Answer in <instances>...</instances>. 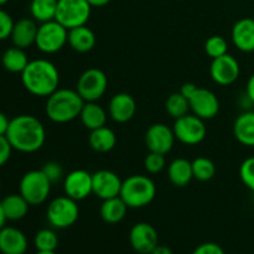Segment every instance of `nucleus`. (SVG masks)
Here are the masks:
<instances>
[{
    "instance_id": "obj_4",
    "label": "nucleus",
    "mask_w": 254,
    "mask_h": 254,
    "mask_svg": "<svg viewBox=\"0 0 254 254\" xmlns=\"http://www.w3.org/2000/svg\"><path fill=\"white\" fill-rule=\"evenodd\" d=\"M156 195V186L145 175H131L123 181L121 197L129 208H141L153 202Z\"/></svg>"
},
{
    "instance_id": "obj_34",
    "label": "nucleus",
    "mask_w": 254,
    "mask_h": 254,
    "mask_svg": "<svg viewBox=\"0 0 254 254\" xmlns=\"http://www.w3.org/2000/svg\"><path fill=\"white\" fill-rule=\"evenodd\" d=\"M166 160L165 155L159 153H153L149 151L148 155L144 159V168L150 174H159L165 169Z\"/></svg>"
},
{
    "instance_id": "obj_5",
    "label": "nucleus",
    "mask_w": 254,
    "mask_h": 254,
    "mask_svg": "<svg viewBox=\"0 0 254 254\" xmlns=\"http://www.w3.org/2000/svg\"><path fill=\"white\" fill-rule=\"evenodd\" d=\"M52 183L42 170H31L20 180V195L30 203L37 206L44 203L51 192Z\"/></svg>"
},
{
    "instance_id": "obj_19",
    "label": "nucleus",
    "mask_w": 254,
    "mask_h": 254,
    "mask_svg": "<svg viewBox=\"0 0 254 254\" xmlns=\"http://www.w3.org/2000/svg\"><path fill=\"white\" fill-rule=\"evenodd\" d=\"M27 251V238L15 227H4L0 231V253L25 254Z\"/></svg>"
},
{
    "instance_id": "obj_28",
    "label": "nucleus",
    "mask_w": 254,
    "mask_h": 254,
    "mask_svg": "<svg viewBox=\"0 0 254 254\" xmlns=\"http://www.w3.org/2000/svg\"><path fill=\"white\" fill-rule=\"evenodd\" d=\"M29 59L25 51L20 47H10L2 54L1 64L6 71L11 73H21L29 64Z\"/></svg>"
},
{
    "instance_id": "obj_21",
    "label": "nucleus",
    "mask_w": 254,
    "mask_h": 254,
    "mask_svg": "<svg viewBox=\"0 0 254 254\" xmlns=\"http://www.w3.org/2000/svg\"><path fill=\"white\" fill-rule=\"evenodd\" d=\"M68 45L72 50L81 54H86L96 46V34L86 25L73 27L68 30Z\"/></svg>"
},
{
    "instance_id": "obj_7",
    "label": "nucleus",
    "mask_w": 254,
    "mask_h": 254,
    "mask_svg": "<svg viewBox=\"0 0 254 254\" xmlns=\"http://www.w3.org/2000/svg\"><path fill=\"white\" fill-rule=\"evenodd\" d=\"M92 6L87 0H59L55 20L67 30L86 25Z\"/></svg>"
},
{
    "instance_id": "obj_8",
    "label": "nucleus",
    "mask_w": 254,
    "mask_h": 254,
    "mask_svg": "<svg viewBox=\"0 0 254 254\" xmlns=\"http://www.w3.org/2000/svg\"><path fill=\"white\" fill-rule=\"evenodd\" d=\"M79 208L77 201L68 196H61L50 202L47 207V220L50 225L59 230L68 228L77 222Z\"/></svg>"
},
{
    "instance_id": "obj_9",
    "label": "nucleus",
    "mask_w": 254,
    "mask_h": 254,
    "mask_svg": "<svg viewBox=\"0 0 254 254\" xmlns=\"http://www.w3.org/2000/svg\"><path fill=\"white\" fill-rule=\"evenodd\" d=\"M108 87V78L102 69L92 67L86 69L77 81L76 91L84 102H97L104 96Z\"/></svg>"
},
{
    "instance_id": "obj_3",
    "label": "nucleus",
    "mask_w": 254,
    "mask_h": 254,
    "mask_svg": "<svg viewBox=\"0 0 254 254\" xmlns=\"http://www.w3.org/2000/svg\"><path fill=\"white\" fill-rule=\"evenodd\" d=\"M83 104L84 101L76 89L59 88L47 97L45 112L50 121L64 124L79 117Z\"/></svg>"
},
{
    "instance_id": "obj_23",
    "label": "nucleus",
    "mask_w": 254,
    "mask_h": 254,
    "mask_svg": "<svg viewBox=\"0 0 254 254\" xmlns=\"http://www.w3.org/2000/svg\"><path fill=\"white\" fill-rule=\"evenodd\" d=\"M168 176L170 183L176 188H185L193 179L192 163L188 159L179 158L170 163L168 168Z\"/></svg>"
},
{
    "instance_id": "obj_17",
    "label": "nucleus",
    "mask_w": 254,
    "mask_h": 254,
    "mask_svg": "<svg viewBox=\"0 0 254 254\" xmlns=\"http://www.w3.org/2000/svg\"><path fill=\"white\" fill-rule=\"evenodd\" d=\"M136 112L135 99L128 93H117L109 101V117L117 123H127Z\"/></svg>"
},
{
    "instance_id": "obj_48",
    "label": "nucleus",
    "mask_w": 254,
    "mask_h": 254,
    "mask_svg": "<svg viewBox=\"0 0 254 254\" xmlns=\"http://www.w3.org/2000/svg\"><path fill=\"white\" fill-rule=\"evenodd\" d=\"M0 190H1V181H0Z\"/></svg>"
},
{
    "instance_id": "obj_15",
    "label": "nucleus",
    "mask_w": 254,
    "mask_h": 254,
    "mask_svg": "<svg viewBox=\"0 0 254 254\" xmlns=\"http://www.w3.org/2000/svg\"><path fill=\"white\" fill-rule=\"evenodd\" d=\"M190 109L195 116L203 119H212L220 112V101L212 91L198 87L193 96L189 99Z\"/></svg>"
},
{
    "instance_id": "obj_50",
    "label": "nucleus",
    "mask_w": 254,
    "mask_h": 254,
    "mask_svg": "<svg viewBox=\"0 0 254 254\" xmlns=\"http://www.w3.org/2000/svg\"><path fill=\"white\" fill-rule=\"evenodd\" d=\"M0 254H1V253H0Z\"/></svg>"
},
{
    "instance_id": "obj_16",
    "label": "nucleus",
    "mask_w": 254,
    "mask_h": 254,
    "mask_svg": "<svg viewBox=\"0 0 254 254\" xmlns=\"http://www.w3.org/2000/svg\"><path fill=\"white\" fill-rule=\"evenodd\" d=\"M122 184L121 178L111 170H99L92 175L93 193L103 201L121 195Z\"/></svg>"
},
{
    "instance_id": "obj_12",
    "label": "nucleus",
    "mask_w": 254,
    "mask_h": 254,
    "mask_svg": "<svg viewBox=\"0 0 254 254\" xmlns=\"http://www.w3.org/2000/svg\"><path fill=\"white\" fill-rule=\"evenodd\" d=\"M175 139L173 129L164 123L153 124L149 127L145 133V144L149 151L163 154V155L170 153Z\"/></svg>"
},
{
    "instance_id": "obj_18",
    "label": "nucleus",
    "mask_w": 254,
    "mask_h": 254,
    "mask_svg": "<svg viewBox=\"0 0 254 254\" xmlns=\"http://www.w3.org/2000/svg\"><path fill=\"white\" fill-rule=\"evenodd\" d=\"M233 45L242 52L254 51V19L243 17L238 20L231 32Z\"/></svg>"
},
{
    "instance_id": "obj_44",
    "label": "nucleus",
    "mask_w": 254,
    "mask_h": 254,
    "mask_svg": "<svg viewBox=\"0 0 254 254\" xmlns=\"http://www.w3.org/2000/svg\"><path fill=\"white\" fill-rule=\"evenodd\" d=\"M89 2L92 7H102V6H106L107 4L111 2V0H87Z\"/></svg>"
},
{
    "instance_id": "obj_11",
    "label": "nucleus",
    "mask_w": 254,
    "mask_h": 254,
    "mask_svg": "<svg viewBox=\"0 0 254 254\" xmlns=\"http://www.w3.org/2000/svg\"><path fill=\"white\" fill-rule=\"evenodd\" d=\"M241 67L237 60L230 54L212 60L210 67L211 78L220 86H230L238 79Z\"/></svg>"
},
{
    "instance_id": "obj_20",
    "label": "nucleus",
    "mask_w": 254,
    "mask_h": 254,
    "mask_svg": "<svg viewBox=\"0 0 254 254\" xmlns=\"http://www.w3.org/2000/svg\"><path fill=\"white\" fill-rule=\"evenodd\" d=\"M37 30L39 26L34 19H21L15 22L10 35L14 46L25 50L35 45Z\"/></svg>"
},
{
    "instance_id": "obj_45",
    "label": "nucleus",
    "mask_w": 254,
    "mask_h": 254,
    "mask_svg": "<svg viewBox=\"0 0 254 254\" xmlns=\"http://www.w3.org/2000/svg\"><path fill=\"white\" fill-rule=\"evenodd\" d=\"M6 217H5V213L4 211H2V207H1V202H0V231L2 230V228L5 227V222H6Z\"/></svg>"
},
{
    "instance_id": "obj_41",
    "label": "nucleus",
    "mask_w": 254,
    "mask_h": 254,
    "mask_svg": "<svg viewBox=\"0 0 254 254\" xmlns=\"http://www.w3.org/2000/svg\"><path fill=\"white\" fill-rule=\"evenodd\" d=\"M9 123L10 121L7 119V117L2 112H0V135H5L6 134L7 128H9Z\"/></svg>"
},
{
    "instance_id": "obj_40",
    "label": "nucleus",
    "mask_w": 254,
    "mask_h": 254,
    "mask_svg": "<svg viewBox=\"0 0 254 254\" xmlns=\"http://www.w3.org/2000/svg\"><path fill=\"white\" fill-rule=\"evenodd\" d=\"M198 87L196 86L195 83H191V82H188V83H184L183 86H181L180 88V93L183 94L185 98L190 99L191 97L193 96V93H195L196 91H197Z\"/></svg>"
},
{
    "instance_id": "obj_6",
    "label": "nucleus",
    "mask_w": 254,
    "mask_h": 254,
    "mask_svg": "<svg viewBox=\"0 0 254 254\" xmlns=\"http://www.w3.org/2000/svg\"><path fill=\"white\" fill-rule=\"evenodd\" d=\"M68 40V30L56 20L42 22L36 35L37 49L44 54H56L64 49Z\"/></svg>"
},
{
    "instance_id": "obj_46",
    "label": "nucleus",
    "mask_w": 254,
    "mask_h": 254,
    "mask_svg": "<svg viewBox=\"0 0 254 254\" xmlns=\"http://www.w3.org/2000/svg\"><path fill=\"white\" fill-rule=\"evenodd\" d=\"M35 254H56V252H45V251H37Z\"/></svg>"
},
{
    "instance_id": "obj_27",
    "label": "nucleus",
    "mask_w": 254,
    "mask_h": 254,
    "mask_svg": "<svg viewBox=\"0 0 254 254\" xmlns=\"http://www.w3.org/2000/svg\"><path fill=\"white\" fill-rule=\"evenodd\" d=\"M30 203L20 193L7 195L1 201V207L5 217L9 221H19L27 215Z\"/></svg>"
},
{
    "instance_id": "obj_49",
    "label": "nucleus",
    "mask_w": 254,
    "mask_h": 254,
    "mask_svg": "<svg viewBox=\"0 0 254 254\" xmlns=\"http://www.w3.org/2000/svg\"><path fill=\"white\" fill-rule=\"evenodd\" d=\"M253 19H254V17H253Z\"/></svg>"
},
{
    "instance_id": "obj_25",
    "label": "nucleus",
    "mask_w": 254,
    "mask_h": 254,
    "mask_svg": "<svg viewBox=\"0 0 254 254\" xmlns=\"http://www.w3.org/2000/svg\"><path fill=\"white\" fill-rule=\"evenodd\" d=\"M88 143L94 151L108 153L116 146L117 135L111 128L104 126L91 130V134L88 136Z\"/></svg>"
},
{
    "instance_id": "obj_30",
    "label": "nucleus",
    "mask_w": 254,
    "mask_h": 254,
    "mask_svg": "<svg viewBox=\"0 0 254 254\" xmlns=\"http://www.w3.org/2000/svg\"><path fill=\"white\" fill-rule=\"evenodd\" d=\"M165 109L170 117L174 119L181 118V117L189 114L190 111V102L188 98L183 96L180 92L170 94L165 102Z\"/></svg>"
},
{
    "instance_id": "obj_24",
    "label": "nucleus",
    "mask_w": 254,
    "mask_h": 254,
    "mask_svg": "<svg viewBox=\"0 0 254 254\" xmlns=\"http://www.w3.org/2000/svg\"><path fill=\"white\" fill-rule=\"evenodd\" d=\"M107 112L101 104L97 102H84L82 111L79 113V119L82 124L89 130H94L107 123Z\"/></svg>"
},
{
    "instance_id": "obj_36",
    "label": "nucleus",
    "mask_w": 254,
    "mask_h": 254,
    "mask_svg": "<svg viewBox=\"0 0 254 254\" xmlns=\"http://www.w3.org/2000/svg\"><path fill=\"white\" fill-rule=\"evenodd\" d=\"M44 171L45 175L49 178V180L51 181L52 184L57 183L59 180H61L64 178V169L56 161H49L44 165V168L41 169Z\"/></svg>"
},
{
    "instance_id": "obj_13",
    "label": "nucleus",
    "mask_w": 254,
    "mask_h": 254,
    "mask_svg": "<svg viewBox=\"0 0 254 254\" xmlns=\"http://www.w3.org/2000/svg\"><path fill=\"white\" fill-rule=\"evenodd\" d=\"M64 190L66 196L74 201H82L93 193L92 175L86 170H73L64 176Z\"/></svg>"
},
{
    "instance_id": "obj_38",
    "label": "nucleus",
    "mask_w": 254,
    "mask_h": 254,
    "mask_svg": "<svg viewBox=\"0 0 254 254\" xmlns=\"http://www.w3.org/2000/svg\"><path fill=\"white\" fill-rule=\"evenodd\" d=\"M11 151L12 146L10 144L9 139L6 138V135H0V168L9 161L10 156H11Z\"/></svg>"
},
{
    "instance_id": "obj_26",
    "label": "nucleus",
    "mask_w": 254,
    "mask_h": 254,
    "mask_svg": "<svg viewBox=\"0 0 254 254\" xmlns=\"http://www.w3.org/2000/svg\"><path fill=\"white\" fill-rule=\"evenodd\" d=\"M128 208L129 207L122 200L121 196H117V197L104 200L99 212H101V217L104 222L114 225V223H119L126 217Z\"/></svg>"
},
{
    "instance_id": "obj_47",
    "label": "nucleus",
    "mask_w": 254,
    "mask_h": 254,
    "mask_svg": "<svg viewBox=\"0 0 254 254\" xmlns=\"http://www.w3.org/2000/svg\"><path fill=\"white\" fill-rule=\"evenodd\" d=\"M7 1H9V0H0V6H2V5L6 4Z\"/></svg>"
},
{
    "instance_id": "obj_22",
    "label": "nucleus",
    "mask_w": 254,
    "mask_h": 254,
    "mask_svg": "<svg viewBox=\"0 0 254 254\" xmlns=\"http://www.w3.org/2000/svg\"><path fill=\"white\" fill-rule=\"evenodd\" d=\"M233 135L245 146H254V111L240 114L233 124Z\"/></svg>"
},
{
    "instance_id": "obj_29",
    "label": "nucleus",
    "mask_w": 254,
    "mask_h": 254,
    "mask_svg": "<svg viewBox=\"0 0 254 254\" xmlns=\"http://www.w3.org/2000/svg\"><path fill=\"white\" fill-rule=\"evenodd\" d=\"M59 0H31L30 12L35 21L47 22L55 20Z\"/></svg>"
},
{
    "instance_id": "obj_42",
    "label": "nucleus",
    "mask_w": 254,
    "mask_h": 254,
    "mask_svg": "<svg viewBox=\"0 0 254 254\" xmlns=\"http://www.w3.org/2000/svg\"><path fill=\"white\" fill-rule=\"evenodd\" d=\"M246 92H247L248 99H250L252 103H254V73L250 77V79H248L247 89H246Z\"/></svg>"
},
{
    "instance_id": "obj_10",
    "label": "nucleus",
    "mask_w": 254,
    "mask_h": 254,
    "mask_svg": "<svg viewBox=\"0 0 254 254\" xmlns=\"http://www.w3.org/2000/svg\"><path fill=\"white\" fill-rule=\"evenodd\" d=\"M173 130L175 138L186 145H197L207 134L203 119L198 118L195 114H186L181 118L175 119Z\"/></svg>"
},
{
    "instance_id": "obj_31",
    "label": "nucleus",
    "mask_w": 254,
    "mask_h": 254,
    "mask_svg": "<svg viewBox=\"0 0 254 254\" xmlns=\"http://www.w3.org/2000/svg\"><path fill=\"white\" fill-rule=\"evenodd\" d=\"M192 163L193 178L198 181H210L216 175V165L211 159L200 156L196 158Z\"/></svg>"
},
{
    "instance_id": "obj_1",
    "label": "nucleus",
    "mask_w": 254,
    "mask_h": 254,
    "mask_svg": "<svg viewBox=\"0 0 254 254\" xmlns=\"http://www.w3.org/2000/svg\"><path fill=\"white\" fill-rule=\"evenodd\" d=\"M5 135L14 150L29 154L40 150L46 140L44 124L30 114H21L11 119Z\"/></svg>"
},
{
    "instance_id": "obj_37",
    "label": "nucleus",
    "mask_w": 254,
    "mask_h": 254,
    "mask_svg": "<svg viewBox=\"0 0 254 254\" xmlns=\"http://www.w3.org/2000/svg\"><path fill=\"white\" fill-rule=\"evenodd\" d=\"M14 24L12 17L5 10L0 9V41L10 37Z\"/></svg>"
},
{
    "instance_id": "obj_32",
    "label": "nucleus",
    "mask_w": 254,
    "mask_h": 254,
    "mask_svg": "<svg viewBox=\"0 0 254 254\" xmlns=\"http://www.w3.org/2000/svg\"><path fill=\"white\" fill-rule=\"evenodd\" d=\"M35 247L37 251H45V252H55L59 247V237L56 233L49 228L39 231L35 236Z\"/></svg>"
},
{
    "instance_id": "obj_33",
    "label": "nucleus",
    "mask_w": 254,
    "mask_h": 254,
    "mask_svg": "<svg viewBox=\"0 0 254 254\" xmlns=\"http://www.w3.org/2000/svg\"><path fill=\"white\" fill-rule=\"evenodd\" d=\"M205 51L212 60L217 59L228 54V44L225 37L220 35H213L208 37L207 41L205 42Z\"/></svg>"
},
{
    "instance_id": "obj_14",
    "label": "nucleus",
    "mask_w": 254,
    "mask_h": 254,
    "mask_svg": "<svg viewBox=\"0 0 254 254\" xmlns=\"http://www.w3.org/2000/svg\"><path fill=\"white\" fill-rule=\"evenodd\" d=\"M129 241L135 252L150 254L159 245V236L155 228L146 222H139L131 227Z\"/></svg>"
},
{
    "instance_id": "obj_39",
    "label": "nucleus",
    "mask_w": 254,
    "mask_h": 254,
    "mask_svg": "<svg viewBox=\"0 0 254 254\" xmlns=\"http://www.w3.org/2000/svg\"><path fill=\"white\" fill-rule=\"evenodd\" d=\"M192 254H225V251L217 243L206 242L195 248Z\"/></svg>"
},
{
    "instance_id": "obj_35",
    "label": "nucleus",
    "mask_w": 254,
    "mask_h": 254,
    "mask_svg": "<svg viewBox=\"0 0 254 254\" xmlns=\"http://www.w3.org/2000/svg\"><path fill=\"white\" fill-rule=\"evenodd\" d=\"M240 176L242 183L254 192V156L247 158L241 164Z\"/></svg>"
},
{
    "instance_id": "obj_43",
    "label": "nucleus",
    "mask_w": 254,
    "mask_h": 254,
    "mask_svg": "<svg viewBox=\"0 0 254 254\" xmlns=\"http://www.w3.org/2000/svg\"><path fill=\"white\" fill-rule=\"evenodd\" d=\"M150 254H174L173 251L166 246H156Z\"/></svg>"
},
{
    "instance_id": "obj_2",
    "label": "nucleus",
    "mask_w": 254,
    "mask_h": 254,
    "mask_svg": "<svg viewBox=\"0 0 254 254\" xmlns=\"http://www.w3.org/2000/svg\"><path fill=\"white\" fill-rule=\"evenodd\" d=\"M21 82L29 93L36 97H49L59 89L60 72L49 60H34L21 72Z\"/></svg>"
}]
</instances>
